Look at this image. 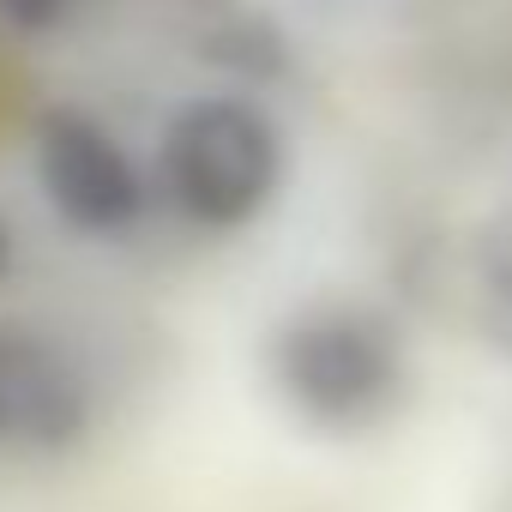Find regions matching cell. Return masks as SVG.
<instances>
[{
  "mask_svg": "<svg viewBox=\"0 0 512 512\" xmlns=\"http://www.w3.org/2000/svg\"><path fill=\"white\" fill-rule=\"evenodd\" d=\"M169 175L193 217L241 223L272 199L284 175L278 127L247 103H199L169 133Z\"/></svg>",
  "mask_w": 512,
  "mask_h": 512,
  "instance_id": "obj_2",
  "label": "cell"
},
{
  "mask_svg": "<svg viewBox=\"0 0 512 512\" xmlns=\"http://www.w3.org/2000/svg\"><path fill=\"white\" fill-rule=\"evenodd\" d=\"M272 374L284 398L332 434L380 428L410 392V356L398 326H386L374 308H338V302L308 308L278 332Z\"/></svg>",
  "mask_w": 512,
  "mask_h": 512,
  "instance_id": "obj_1",
  "label": "cell"
}]
</instances>
